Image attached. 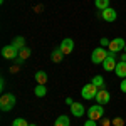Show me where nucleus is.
I'll return each instance as SVG.
<instances>
[{
	"label": "nucleus",
	"mask_w": 126,
	"mask_h": 126,
	"mask_svg": "<svg viewBox=\"0 0 126 126\" xmlns=\"http://www.w3.org/2000/svg\"><path fill=\"white\" fill-rule=\"evenodd\" d=\"M14 106H15V96L12 93L2 94V97H0V109L2 111H10Z\"/></svg>",
	"instance_id": "1"
},
{
	"label": "nucleus",
	"mask_w": 126,
	"mask_h": 126,
	"mask_svg": "<svg viewBox=\"0 0 126 126\" xmlns=\"http://www.w3.org/2000/svg\"><path fill=\"white\" fill-rule=\"evenodd\" d=\"M109 56V50H106L104 47H97L93 50V54H91V61L94 62V64H103L106 57Z\"/></svg>",
	"instance_id": "2"
},
{
	"label": "nucleus",
	"mask_w": 126,
	"mask_h": 126,
	"mask_svg": "<svg viewBox=\"0 0 126 126\" xmlns=\"http://www.w3.org/2000/svg\"><path fill=\"white\" fill-rule=\"evenodd\" d=\"M97 91H99V87H96L93 82H89V84H86V86L81 89V96L84 97V99H96L97 96Z\"/></svg>",
	"instance_id": "3"
},
{
	"label": "nucleus",
	"mask_w": 126,
	"mask_h": 126,
	"mask_svg": "<svg viewBox=\"0 0 126 126\" xmlns=\"http://www.w3.org/2000/svg\"><path fill=\"white\" fill-rule=\"evenodd\" d=\"M103 116H104V108L101 106V104H94V106H91L87 109V118L89 119L97 121V119H101Z\"/></svg>",
	"instance_id": "4"
},
{
	"label": "nucleus",
	"mask_w": 126,
	"mask_h": 126,
	"mask_svg": "<svg viewBox=\"0 0 126 126\" xmlns=\"http://www.w3.org/2000/svg\"><path fill=\"white\" fill-rule=\"evenodd\" d=\"M125 46L126 42L123 37H116V39H113L109 42V52H113V54H118V52H121V50H125Z\"/></svg>",
	"instance_id": "5"
},
{
	"label": "nucleus",
	"mask_w": 126,
	"mask_h": 126,
	"mask_svg": "<svg viewBox=\"0 0 126 126\" xmlns=\"http://www.w3.org/2000/svg\"><path fill=\"white\" fill-rule=\"evenodd\" d=\"M2 56L5 59H17L19 57V49L14 47L12 44L10 46H5V47L2 49Z\"/></svg>",
	"instance_id": "6"
},
{
	"label": "nucleus",
	"mask_w": 126,
	"mask_h": 126,
	"mask_svg": "<svg viewBox=\"0 0 126 126\" xmlns=\"http://www.w3.org/2000/svg\"><path fill=\"white\" fill-rule=\"evenodd\" d=\"M109 99H111V96H109V91H106V87H101L99 91H97V96H96V101L97 104H108L109 103Z\"/></svg>",
	"instance_id": "7"
},
{
	"label": "nucleus",
	"mask_w": 126,
	"mask_h": 126,
	"mask_svg": "<svg viewBox=\"0 0 126 126\" xmlns=\"http://www.w3.org/2000/svg\"><path fill=\"white\" fill-rule=\"evenodd\" d=\"M114 56H116V54H113V52H109V56L106 57V61L103 62V67H104V71H114V69H116V64H118V61L114 59Z\"/></svg>",
	"instance_id": "8"
},
{
	"label": "nucleus",
	"mask_w": 126,
	"mask_h": 126,
	"mask_svg": "<svg viewBox=\"0 0 126 126\" xmlns=\"http://www.w3.org/2000/svg\"><path fill=\"white\" fill-rule=\"evenodd\" d=\"M101 17L106 20V22H114L118 19V12L111 7H108L106 10H101Z\"/></svg>",
	"instance_id": "9"
},
{
	"label": "nucleus",
	"mask_w": 126,
	"mask_h": 126,
	"mask_svg": "<svg viewBox=\"0 0 126 126\" xmlns=\"http://www.w3.org/2000/svg\"><path fill=\"white\" fill-rule=\"evenodd\" d=\"M61 50L64 52V56H67V54H71L72 50H74V40L72 39H64L62 42H61Z\"/></svg>",
	"instance_id": "10"
},
{
	"label": "nucleus",
	"mask_w": 126,
	"mask_h": 126,
	"mask_svg": "<svg viewBox=\"0 0 126 126\" xmlns=\"http://www.w3.org/2000/svg\"><path fill=\"white\" fill-rule=\"evenodd\" d=\"M71 113H72V116L81 118L82 114H84V106H82L81 103H74V104L71 106Z\"/></svg>",
	"instance_id": "11"
},
{
	"label": "nucleus",
	"mask_w": 126,
	"mask_h": 126,
	"mask_svg": "<svg viewBox=\"0 0 126 126\" xmlns=\"http://www.w3.org/2000/svg\"><path fill=\"white\" fill-rule=\"evenodd\" d=\"M114 72H116L118 78H126V62H123V61H119L116 64V69H114Z\"/></svg>",
	"instance_id": "12"
},
{
	"label": "nucleus",
	"mask_w": 126,
	"mask_h": 126,
	"mask_svg": "<svg viewBox=\"0 0 126 126\" xmlns=\"http://www.w3.org/2000/svg\"><path fill=\"white\" fill-rule=\"evenodd\" d=\"M50 59L54 61V62H61L62 59H64V52L61 50V47H57V49H54L52 52H50Z\"/></svg>",
	"instance_id": "13"
},
{
	"label": "nucleus",
	"mask_w": 126,
	"mask_h": 126,
	"mask_svg": "<svg viewBox=\"0 0 126 126\" xmlns=\"http://www.w3.org/2000/svg\"><path fill=\"white\" fill-rule=\"evenodd\" d=\"M54 126H71V121H69V118L66 114H61L59 118H56Z\"/></svg>",
	"instance_id": "14"
},
{
	"label": "nucleus",
	"mask_w": 126,
	"mask_h": 126,
	"mask_svg": "<svg viewBox=\"0 0 126 126\" xmlns=\"http://www.w3.org/2000/svg\"><path fill=\"white\" fill-rule=\"evenodd\" d=\"M35 82H37V84H46V82H47V74H46V71H37V72H35Z\"/></svg>",
	"instance_id": "15"
},
{
	"label": "nucleus",
	"mask_w": 126,
	"mask_h": 126,
	"mask_svg": "<svg viewBox=\"0 0 126 126\" xmlns=\"http://www.w3.org/2000/svg\"><path fill=\"white\" fill-rule=\"evenodd\" d=\"M34 94L37 97H44L47 94V89H46V84H37L35 89H34Z\"/></svg>",
	"instance_id": "16"
},
{
	"label": "nucleus",
	"mask_w": 126,
	"mask_h": 126,
	"mask_svg": "<svg viewBox=\"0 0 126 126\" xmlns=\"http://www.w3.org/2000/svg\"><path fill=\"white\" fill-rule=\"evenodd\" d=\"M12 46H14V47H17L19 50H22V49L25 47V39H24V37H15L14 42H12Z\"/></svg>",
	"instance_id": "17"
},
{
	"label": "nucleus",
	"mask_w": 126,
	"mask_h": 126,
	"mask_svg": "<svg viewBox=\"0 0 126 126\" xmlns=\"http://www.w3.org/2000/svg\"><path fill=\"white\" fill-rule=\"evenodd\" d=\"M91 82H93L96 87H99V89H101V87H106L104 86V78H103V76H94Z\"/></svg>",
	"instance_id": "18"
},
{
	"label": "nucleus",
	"mask_w": 126,
	"mask_h": 126,
	"mask_svg": "<svg viewBox=\"0 0 126 126\" xmlns=\"http://www.w3.org/2000/svg\"><path fill=\"white\" fill-rule=\"evenodd\" d=\"M94 3H96V7L99 10H106L109 7V0H96Z\"/></svg>",
	"instance_id": "19"
},
{
	"label": "nucleus",
	"mask_w": 126,
	"mask_h": 126,
	"mask_svg": "<svg viewBox=\"0 0 126 126\" xmlns=\"http://www.w3.org/2000/svg\"><path fill=\"white\" fill-rule=\"evenodd\" d=\"M12 126H30L24 118H17V119H14V123H12Z\"/></svg>",
	"instance_id": "20"
},
{
	"label": "nucleus",
	"mask_w": 126,
	"mask_h": 126,
	"mask_svg": "<svg viewBox=\"0 0 126 126\" xmlns=\"http://www.w3.org/2000/svg\"><path fill=\"white\" fill-rule=\"evenodd\" d=\"M113 125L114 126H125V119L123 118H114L113 119Z\"/></svg>",
	"instance_id": "21"
},
{
	"label": "nucleus",
	"mask_w": 126,
	"mask_h": 126,
	"mask_svg": "<svg viewBox=\"0 0 126 126\" xmlns=\"http://www.w3.org/2000/svg\"><path fill=\"white\" fill-rule=\"evenodd\" d=\"M99 42H101V47H109V42H111V40L106 39V37H103V39L99 40Z\"/></svg>",
	"instance_id": "22"
},
{
	"label": "nucleus",
	"mask_w": 126,
	"mask_h": 126,
	"mask_svg": "<svg viewBox=\"0 0 126 126\" xmlns=\"http://www.w3.org/2000/svg\"><path fill=\"white\" fill-rule=\"evenodd\" d=\"M119 89H121V91H123V93L126 94V78L121 81V84H119Z\"/></svg>",
	"instance_id": "23"
},
{
	"label": "nucleus",
	"mask_w": 126,
	"mask_h": 126,
	"mask_svg": "<svg viewBox=\"0 0 126 126\" xmlns=\"http://www.w3.org/2000/svg\"><path fill=\"white\" fill-rule=\"evenodd\" d=\"M84 126H97V125H96V121H94V119H87L86 123H84Z\"/></svg>",
	"instance_id": "24"
},
{
	"label": "nucleus",
	"mask_w": 126,
	"mask_h": 126,
	"mask_svg": "<svg viewBox=\"0 0 126 126\" xmlns=\"http://www.w3.org/2000/svg\"><path fill=\"white\" fill-rule=\"evenodd\" d=\"M66 104H67V106H72V104H74L72 97H66Z\"/></svg>",
	"instance_id": "25"
},
{
	"label": "nucleus",
	"mask_w": 126,
	"mask_h": 126,
	"mask_svg": "<svg viewBox=\"0 0 126 126\" xmlns=\"http://www.w3.org/2000/svg\"><path fill=\"white\" fill-rule=\"evenodd\" d=\"M0 89H2V91L5 89V79H0Z\"/></svg>",
	"instance_id": "26"
},
{
	"label": "nucleus",
	"mask_w": 126,
	"mask_h": 126,
	"mask_svg": "<svg viewBox=\"0 0 126 126\" xmlns=\"http://www.w3.org/2000/svg\"><path fill=\"white\" fill-rule=\"evenodd\" d=\"M121 61H123V62H126V52H123V54H121Z\"/></svg>",
	"instance_id": "27"
},
{
	"label": "nucleus",
	"mask_w": 126,
	"mask_h": 126,
	"mask_svg": "<svg viewBox=\"0 0 126 126\" xmlns=\"http://www.w3.org/2000/svg\"><path fill=\"white\" fill-rule=\"evenodd\" d=\"M103 126H109V121L108 119H103Z\"/></svg>",
	"instance_id": "28"
},
{
	"label": "nucleus",
	"mask_w": 126,
	"mask_h": 126,
	"mask_svg": "<svg viewBox=\"0 0 126 126\" xmlns=\"http://www.w3.org/2000/svg\"><path fill=\"white\" fill-rule=\"evenodd\" d=\"M123 52H126V46H125V50H123Z\"/></svg>",
	"instance_id": "29"
},
{
	"label": "nucleus",
	"mask_w": 126,
	"mask_h": 126,
	"mask_svg": "<svg viewBox=\"0 0 126 126\" xmlns=\"http://www.w3.org/2000/svg\"><path fill=\"white\" fill-rule=\"evenodd\" d=\"M30 126H37V125H30Z\"/></svg>",
	"instance_id": "30"
}]
</instances>
